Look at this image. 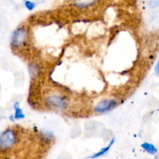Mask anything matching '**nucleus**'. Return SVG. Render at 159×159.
I'll return each mask as SVG.
<instances>
[{
    "label": "nucleus",
    "instance_id": "nucleus-1",
    "mask_svg": "<svg viewBox=\"0 0 159 159\" xmlns=\"http://www.w3.org/2000/svg\"><path fill=\"white\" fill-rule=\"evenodd\" d=\"M16 141V135L12 129H7L0 133V150H7Z\"/></svg>",
    "mask_w": 159,
    "mask_h": 159
},
{
    "label": "nucleus",
    "instance_id": "nucleus-2",
    "mask_svg": "<svg viewBox=\"0 0 159 159\" xmlns=\"http://www.w3.org/2000/svg\"><path fill=\"white\" fill-rule=\"evenodd\" d=\"M26 39H27V32L25 30V28H17L12 34L11 44L16 48L21 47L26 43Z\"/></svg>",
    "mask_w": 159,
    "mask_h": 159
},
{
    "label": "nucleus",
    "instance_id": "nucleus-3",
    "mask_svg": "<svg viewBox=\"0 0 159 159\" xmlns=\"http://www.w3.org/2000/svg\"><path fill=\"white\" fill-rule=\"evenodd\" d=\"M117 106V102L115 99H104L100 101L95 107V111L99 113H107L113 110Z\"/></svg>",
    "mask_w": 159,
    "mask_h": 159
},
{
    "label": "nucleus",
    "instance_id": "nucleus-4",
    "mask_svg": "<svg viewBox=\"0 0 159 159\" xmlns=\"http://www.w3.org/2000/svg\"><path fill=\"white\" fill-rule=\"evenodd\" d=\"M46 102L54 109L62 110L66 107V101L64 98L59 96H50L46 99Z\"/></svg>",
    "mask_w": 159,
    "mask_h": 159
},
{
    "label": "nucleus",
    "instance_id": "nucleus-5",
    "mask_svg": "<svg viewBox=\"0 0 159 159\" xmlns=\"http://www.w3.org/2000/svg\"><path fill=\"white\" fill-rule=\"evenodd\" d=\"M115 142V138H113V139L111 140V141L110 142V144H108V145L107 146V147L103 148L101 149L100 151H99V152H97V153L94 154V155H93V156H91L90 158H99V157L102 156V155H106V154L107 153V152L110 151V149L111 148L112 146L113 145V144H114Z\"/></svg>",
    "mask_w": 159,
    "mask_h": 159
},
{
    "label": "nucleus",
    "instance_id": "nucleus-6",
    "mask_svg": "<svg viewBox=\"0 0 159 159\" xmlns=\"http://www.w3.org/2000/svg\"><path fill=\"white\" fill-rule=\"evenodd\" d=\"M141 148L144 149L145 152H147L148 153L151 154V155H155V154L158 152V149L155 147L154 144H150L148 142H144L141 144Z\"/></svg>",
    "mask_w": 159,
    "mask_h": 159
},
{
    "label": "nucleus",
    "instance_id": "nucleus-7",
    "mask_svg": "<svg viewBox=\"0 0 159 159\" xmlns=\"http://www.w3.org/2000/svg\"><path fill=\"white\" fill-rule=\"evenodd\" d=\"M19 102H16L14 104V110H15V114H14V118L15 120H20L23 119L25 117V115L23 113V110L20 109V107H19Z\"/></svg>",
    "mask_w": 159,
    "mask_h": 159
},
{
    "label": "nucleus",
    "instance_id": "nucleus-8",
    "mask_svg": "<svg viewBox=\"0 0 159 159\" xmlns=\"http://www.w3.org/2000/svg\"><path fill=\"white\" fill-rule=\"evenodd\" d=\"M96 2H75L74 4L77 7L79 8H85L88 7V6H92Z\"/></svg>",
    "mask_w": 159,
    "mask_h": 159
},
{
    "label": "nucleus",
    "instance_id": "nucleus-9",
    "mask_svg": "<svg viewBox=\"0 0 159 159\" xmlns=\"http://www.w3.org/2000/svg\"><path fill=\"white\" fill-rule=\"evenodd\" d=\"M24 4H25V6H26V9L30 11L33 10V9H34V8L36 7L35 3L33 2H31V1H25Z\"/></svg>",
    "mask_w": 159,
    "mask_h": 159
},
{
    "label": "nucleus",
    "instance_id": "nucleus-10",
    "mask_svg": "<svg viewBox=\"0 0 159 159\" xmlns=\"http://www.w3.org/2000/svg\"><path fill=\"white\" fill-rule=\"evenodd\" d=\"M155 72H156L157 75L158 74V64H157L156 67H155Z\"/></svg>",
    "mask_w": 159,
    "mask_h": 159
}]
</instances>
